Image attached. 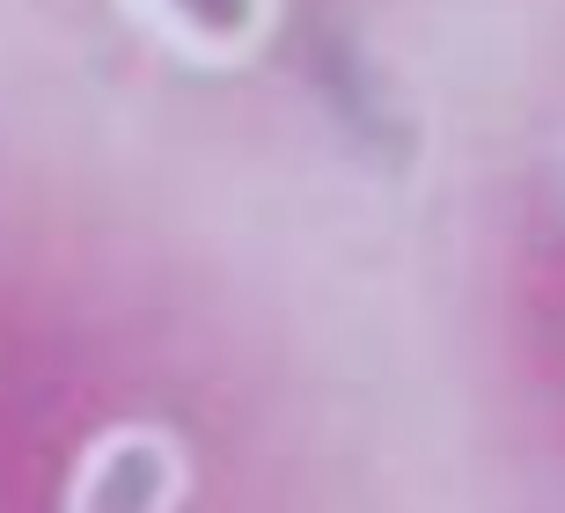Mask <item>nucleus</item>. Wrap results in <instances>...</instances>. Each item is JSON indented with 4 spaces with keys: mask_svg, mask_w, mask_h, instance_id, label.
I'll use <instances>...</instances> for the list:
<instances>
[{
    "mask_svg": "<svg viewBox=\"0 0 565 513\" xmlns=\"http://www.w3.org/2000/svg\"><path fill=\"white\" fill-rule=\"evenodd\" d=\"M147 38L191 66H243L279 30L287 0H118Z\"/></svg>",
    "mask_w": 565,
    "mask_h": 513,
    "instance_id": "f03ea898",
    "label": "nucleus"
},
{
    "mask_svg": "<svg viewBox=\"0 0 565 513\" xmlns=\"http://www.w3.org/2000/svg\"><path fill=\"white\" fill-rule=\"evenodd\" d=\"M184 506V448L169 426L96 432L66 477V513H177Z\"/></svg>",
    "mask_w": 565,
    "mask_h": 513,
    "instance_id": "f257e3e1",
    "label": "nucleus"
}]
</instances>
